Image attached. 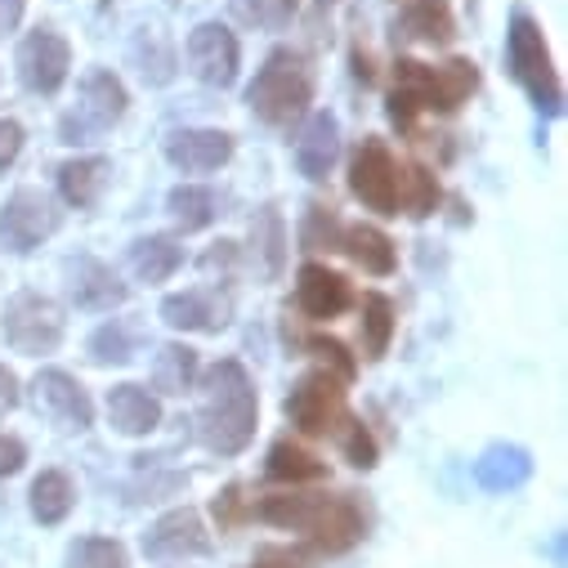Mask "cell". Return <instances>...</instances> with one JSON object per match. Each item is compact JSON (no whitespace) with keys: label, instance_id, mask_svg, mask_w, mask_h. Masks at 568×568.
I'll use <instances>...</instances> for the list:
<instances>
[{"label":"cell","instance_id":"52a82bcc","mask_svg":"<svg viewBox=\"0 0 568 568\" xmlns=\"http://www.w3.org/2000/svg\"><path fill=\"white\" fill-rule=\"evenodd\" d=\"M63 211L54 206L50 193L41 189H19L6 206H0V246L14 251V255H28L37 251L45 237H54Z\"/></svg>","mask_w":568,"mask_h":568},{"label":"cell","instance_id":"30bf717a","mask_svg":"<svg viewBox=\"0 0 568 568\" xmlns=\"http://www.w3.org/2000/svg\"><path fill=\"white\" fill-rule=\"evenodd\" d=\"M349 189L367 211L398 215V166H394V158H389V149L381 144V139H367V144L354 153Z\"/></svg>","mask_w":568,"mask_h":568},{"label":"cell","instance_id":"44dd1931","mask_svg":"<svg viewBox=\"0 0 568 568\" xmlns=\"http://www.w3.org/2000/svg\"><path fill=\"white\" fill-rule=\"evenodd\" d=\"M398 37L420 41V45H448L457 37V19L448 0H407L394 23Z\"/></svg>","mask_w":568,"mask_h":568},{"label":"cell","instance_id":"7a4b0ae2","mask_svg":"<svg viewBox=\"0 0 568 568\" xmlns=\"http://www.w3.org/2000/svg\"><path fill=\"white\" fill-rule=\"evenodd\" d=\"M246 103L264 125H292L314 103V72L305 54L296 50H273L255 81L246 85Z\"/></svg>","mask_w":568,"mask_h":568},{"label":"cell","instance_id":"d4e9b609","mask_svg":"<svg viewBox=\"0 0 568 568\" xmlns=\"http://www.w3.org/2000/svg\"><path fill=\"white\" fill-rule=\"evenodd\" d=\"M268 479L273 484H314V479H323L327 475V466L314 457V453H305L301 444H287V439H282V444H273L268 448Z\"/></svg>","mask_w":568,"mask_h":568},{"label":"cell","instance_id":"d6986e66","mask_svg":"<svg viewBox=\"0 0 568 568\" xmlns=\"http://www.w3.org/2000/svg\"><path fill=\"white\" fill-rule=\"evenodd\" d=\"M341 158V125L332 112H314L296 139V166L305 180H327Z\"/></svg>","mask_w":568,"mask_h":568},{"label":"cell","instance_id":"ab89813d","mask_svg":"<svg viewBox=\"0 0 568 568\" xmlns=\"http://www.w3.org/2000/svg\"><path fill=\"white\" fill-rule=\"evenodd\" d=\"M23 462H28V448H23L19 439H10V435H0V479L19 475V470H23Z\"/></svg>","mask_w":568,"mask_h":568},{"label":"cell","instance_id":"1f68e13d","mask_svg":"<svg viewBox=\"0 0 568 568\" xmlns=\"http://www.w3.org/2000/svg\"><path fill=\"white\" fill-rule=\"evenodd\" d=\"M301 10V0H233V14L251 28H264V32H277L287 28Z\"/></svg>","mask_w":568,"mask_h":568},{"label":"cell","instance_id":"7bdbcfd3","mask_svg":"<svg viewBox=\"0 0 568 568\" xmlns=\"http://www.w3.org/2000/svg\"><path fill=\"white\" fill-rule=\"evenodd\" d=\"M23 19V0H0V32H14Z\"/></svg>","mask_w":568,"mask_h":568},{"label":"cell","instance_id":"6da1fadb","mask_svg":"<svg viewBox=\"0 0 568 568\" xmlns=\"http://www.w3.org/2000/svg\"><path fill=\"white\" fill-rule=\"evenodd\" d=\"M193 389H202L197 439L220 457H237L255 439V416H260V398L246 367L237 358H220L197 376Z\"/></svg>","mask_w":568,"mask_h":568},{"label":"cell","instance_id":"d590c367","mask_svg":"<svg viewBox=\"0 0 568 568\" xmlns=\"http://www.w3.org/2000/svg\"><path fill=\"white\" fill-rule=\"evenodd\" d=\"M130 354H134V341H130V332L121 323H103L90 336V358L94 363H130Z\"/></svg>","mask_w":568,"mask_h":568},{"label":"cell","instance_id":"f35d334b","mask_svg":"<svg viewBox=\"0 0 568 568\" xmlns=\"http://www.w3.org/2000/svg\"><path fill=\"white\" fill-rule=\"evenodd\" d=\"M23 153V125L14 116H0V175H6Z\"/></svg>","mask_w":568,"mask_h":568},{"label":"cell","instance_id":"9a60e30c","mask_svg":"<svg viewBox=\"0 0 568 568\" xmlns=\"http://www.w3.org/2000/svg\"><path fill=\"white\" fill-rule=\"evenodd\" d=\"M233 158V139L224 130H171L166 134V162L184 175H211Z\"/></svg>","mask_w":568,"mask_h":568},{"label":"cell","instance_id":"2e32d148","mask_svg":"<svg viewBox=\"0 0 568 568\" xmlns=\"http://www.w3.org/2000/svg\"><path fill=\"white\" fill-rule=\"evenodd\" d=\"M211 537H206V524L197 510L180 506V510H166L149 532H144V550L153 559H189V555H206Z\"/></svg>","mask_w":568,"mask_h":568},{"label":"cell","instance_id":"cb8c5ba5","mask_svg":"<svg viewBox=\"0 0 568 568\" xmlns=\"http://www.w3.org/2000/svg\"><path fill=\"white\" fill-rule=\"evenodd\" d=\"M202 367H197V349L189 345H162L153 358V385L162 394H189L197 385Z\"/></svg>","mask_w":568,"mask_h":568},{"label":"cell","instance_id":"8fae6325","mask_svg":"<svg viewBox=\"0 0 568 568\" xmlns=\"http://www.w3.org/2000/svg\"><path fill=\"white\" fill-rule=\"evenodd\" d=\"M237 63H242V50H237V37L224 28V23H202L189 32V68L202 85H233L237 81Z\"/></svg>","mask_w":568,"mask_h":568},{"label":"cell","instance_id":"4dcf8cb0","mask_svg":"<svg viewBox=\"0 0 568 568\" xmlns=\"http://www.w3.org/2000/svg\"><path fill=\"white\" fill-rule=\"evenodd\" d=\"M389 336H394V305L385 296H363V345H367V358H381L389 349Z\"/></svg>","mask_w":568,"mask_h":568},{"label":"cell","instance_id":"484cf974","mask_svg":"<svg viewBox=\"0 0 568 568\" xmlns=\"http://www.w3.org/2000/svg\"><path fill=\"white\" fill-rule=\"evenodd\" d=\"M77 506V488L63 470H41L37 484H32V515L41 524H63Z\"/></svg>","mask_w":568,"mask_h":568},{"label":"cell","instance_id":"f546056e","mask_svg":"<svg viewBox=\"0 0 568 568\" xmlns=\"http://www.w3.org/2000/svg\"><path fill=\"white\" fill-rule=\"evenodd\" d=\"M398 206L407 211V215H435V206H439V184H435V175L430 171H420V166H407V171H398Z\"/></svg>","mask_w":568,"mask_h":568},{"label":"cell","instance_id":"e0dca14e","mask_svg":"<svg viewBox=\"0 0 568 568\" xmlns=\"http://www.w3.org/2000/svg\"><path fill=\"white\" fill-rule=\"evenodd\" d=\"M68 292H72V305L77 310H94V314H103V310H116V305H125V282L103 264V260H94V255H81V260H72L68 264Z\"/></svg>","mask_w":568,"mask_h":568},{"label":"cell","instance_id":"9c48e42d","mask_svg":"<svg viewBox=\"0 0 568 568\" xmlns=\"http://www.w3.org/2000/svg\"><path fill=\"white\" fill-rule=\"evenodd\" d=\"M14 68H19V81L32 90V94H54L63 81H68V68H72V50L59 32L50 28H37L19 41V54H14Z\"/></svg>","mask_w":568,"mask_h":568},{"label":"cell","instance_id":"ac0fdd59","mask_svg":"<svg viewBox=\"0 0 568 568\" xmlns=\"http://www.w3.org/2000/svg\"><path fill=\"white\" fill-rule=\"evenodd\" d=\"M296 301L310 318L332 323L354 305V292H349V282L341 273H332L327 264H305L301 277H296Z\"/></svg>","mask_w":568,"mask_h":568},{"label":"cell","instance_id":"ffe728a7","mask_svg":"<svg viewBox=\"0 0 568 568\" xmlns=\"http://www.w3.org/2000/svg\"><path fill=\"white\" fill-rule=\"evenodd\" d=\"M108 420L121 435H153L162 425V403H158L153 389L125 381V385L108 389Z\"/></svg>","mask_w":568,"mask_h":568},{"label":"cell","instance_id":"ba28073f","mask_svg":"<svg viewBox=\"0 0 568 568\" xmlns=\"http://www.w3.org/2000/svg\"><path fill=\"white\" fill-rule=\"evenodd\" d=\"M287 416L296 430L305 435H336L341 430V420L349 416L345 412V389L332 372H310L301 376V385L292 389L287 398Z\"/></svg>","mask_w":568,"mask_h":568},{"label":"cell","instance_id":"60d3db41","mask_svg":"<svg viewBox=\"0 0 568 568\" xmlns=\"http://www.w3.org/2000/svg\"><path fill=\"white\" fill-rule=\"evenodd\" d=\"M260 568H310V555L305 550H287V546H268L260 555Z\"/></svg>","mask_w":568,"mask_h":568},{"label":"cell","instance_id":"603a6c76","mask_svg":"<svg viewBox=\"0 0 568 568\" xmlns=\"http://www.w3.org/2000/svg\"><path fill=\"white\" fill-rule=\"evenodd\" d=\"M184 264V246L166 233H153V237H139L130 246V273L139 282H166L175 268Z\"/></svg>","mask_w":568,"mask_h":568},{"label":"cell","instance_id":"f1b7e54d","mask_svg":"<svg viewBox=\"0 0 568 568\" xmlns=\"http://www.w3.org/2000/svg\"><path fill=\"white\" fill-rule=\"evenodd\" d=\"M314 506H318V497H310V493H273V497H264V501L255 506V515H260L264 524H277V528L301 532V528L310 524Z\"/></svg>","mask_w":568,"mask_h":568},{"label":"cell","instance_id":"b9f144b4","mask_svg":"<svg viewBox=\"0 0 568 568\" xmlns=\"http://www.w3.org/2000/svg\"><path fill=\"white\" fill-rule=\"evenodd\" d=\"M19 407V376L0 363V416H10Z\"/></svg>","mask_w":568,"mask_h":568},{"label":"cell","instance_id":"e575fe53","mask_svg":"<svg viewBox=\"0 0 568 568\" xmlns=\"http://www.w3.org/2000/svg\"><path fill=\"white\" fill-rule=\"evenodd\" d=\"M134 63H139V72H144V81H153V85H166L175 77V54L162 45V37L134 41Z\"/></svg>","mask_w":568,"mask_h":568},{"label":"cell","instance_id":"3957f363","mask_svg":"<svg viewBox=\"0 0 568 568\" xmlns=\"http://www.w3.org/2000/svg\"><path fill=\"white\" fill-rule=\"evenodd\" d=\"M479 85V72L470 59H453L444 68H425L416 59H398L394 63V90L412 94L420 103V112H457Z\"/></svg>","mask_w":568,"mask_h":568},{"label":"cell","instance_id":"5bb4252c","mask_svg":"<svg viewBox=\"0 0 568 568\" xmlns=\"http://www.w3.org/2000/svg\"><path fill=\"white\" fill-rule=\"evenodd\" d=\"M233 318V301L215 287H189L162 301V323L175 332H224Z\"/></svg>","mask_w":568,"mask_h":568},{"label":"cell","instance_id":"277c9868","mask_svg":"<svg viewBox=\"0 0 568 568\" xmlns=\"http://www.w3.org/2000/svg\"><path fill=\"white\" fill-rule=\"evenodd\" d=\"M506 45H510V72H515V81L528 90V99H532L537 108H546V112H559V103H564L559 72H555V63H550V50H546L541 28H537L524 10L510 19Z\"/></svg>","mask_w":568,"mask_h":568},{"label":"cell","instance_id":"7c38bea8","mask_svg":"<svg viewBox=\"0 0 568 568\" xmlns=\"http://www.w3.org/2000/svg\"><path fill=\"white\" fill-rule=\"evenodd\" d=\"M363 528H367L363 510L349 497H318V506H314V515H310V524L301 532L310 537V546L318 555H341L354 541H363Z\"/></svg>","mask_w":568,"mask_h":568},{"label":"cell","instance_id":"83f0119b","mask_svg":"<svg viewBox=\"0 0 568 568\" xmlns=\"http://www.w3.org/2000/svg\"><path fill=\"white\" fill-rule=\"evenodd\" d=\"M341 251H349V260L363 264L367 273H389V268H394V242H389L381 229H372V224L345 229Z\"/></svg>","mask_w":568,"mask_h":568},{"label":"cell","instance_id":"836d02e7","mask_svg":"<svg viewBox=\"0 0 568 568\" xmlns=\"http://www.w3.org/2000/svg\"><path fill=\"white\" fill-rule=\"evenodd\" d=\"M341 237H345V229L327 206H314L305 215V229H301V246L305 251H341Z\"/></svg>","mask_w":568,"mask_h":568},{"label":"cell","instance_id":"8992f818","mask_svg":"<svg viewBox=\"0 0 568 568\" xmlns=\"http://www.w3.org/2000/svg\"><path fill=\"white\" fill-rule=\"evenodd\" d=\"M6 341L28 354V358H41V354H54L59 341H63V310L50 301V296H37V292H19L10 305H6Z\"/></svg>","mask_w":568,"mask_h":568},{"label":"cell","instance_id":"5b68a950","mask_svg":"<svg viewBox=\"0 0 568 568\" xmlns=\"http://www.w3.org/2000/svg\"><path fill=\"white\" fill-rule=\"evenodd\" d=\"M125 103H130L125 85L108 68H94L81 81V103L63 116V139H68V144H90V139L108 134L125 116Z\"/></svg>","mask_w":568,"mask_h":568},{"label":"cell","instance_id":"4fadbf2b","mask_svg":"<svg viewBox=\"0 0 568 568\" xmlns=\"http://www.w3.org/2000/svg\"><path fill=\"white\" fill-rule=\"evenodd\" d=\"M32 389H37V403H41V407L63 425V430H90V420H94V403H90L85 385H81L72 372L45 367V372H37Z\"/></svg>","mask_w":568,"mask_h":568},{"label":"cell","instance_id":"d6a6232c","mask_svg":"<svg viewBox=\"0 0 568 568\" xmlns=\"http://www.w3.org/2000/svg\"><path fill=\"white\" fill-rule=\"evenodd\" d=\"M68 568H125V546L112 537H81L68 550Z\"/></svg>","mask_w":568,"mask_h":568},{"label":"cell","instance_id":"8d00e7d4","mask_svg":"<svg viewBox=\"0 0 568 568\" xmlns=\"http://www.w3.org/2000/svg\"><path fill=\"white\" fill-rule=\"evenodd\" d=\"M336 439H341L345 457H349L358 470H372V466H376V439L367 435V425H363V420L345 416V420H341V430H336Z\"/></svg>","mask_w":568,"mask_h":568},{"label":"cell","instance_id":"74e56055","mask_svg":"<svg viewBox=\"0 0 568 568\" xmlns=\"http://www.w3.org/2000/svg\"><path fill=\"white\" fill-rule=\"evenodd\" d=\"M310 349H314V358H323V363L332 367V376H336V381H349V376H354V358L345 354V345H341V341H323V336H314V341H310ZM327 367H323V372H327Z\"/></svg>","mask_w":568,"mask_h":568},{"label":"cell","instance_id":"4316f807","mask_svg":"<svg viewBox=\"0 0 568 568\" xmlns=\"http://www.w3.org/2000/svg\"><path fill=\"white\" fill-rule=\"evenodd\" d=\"M166 211H171V220H175L184 233H197V229H206V224L220 215V197H215L211 189H202V184H180V189L166 197Z\"/></svg>","mask_w":568,"mask_h":568},{"label":"cell","instance_id":"7402d4cb","mask_svg":"<svg viewBox=\"0 0 568 568\" xmlns=\"http://www.w3.org/2000/svg\"><path fill=\"white\" fill-rule=\"evenodd\" d=\"M108 175H112V162L108 158H72L59 166V197L77 211H90L103 189H108Z\"/></svg>","mask_w":568,"mask_h":568}]
</instances>
